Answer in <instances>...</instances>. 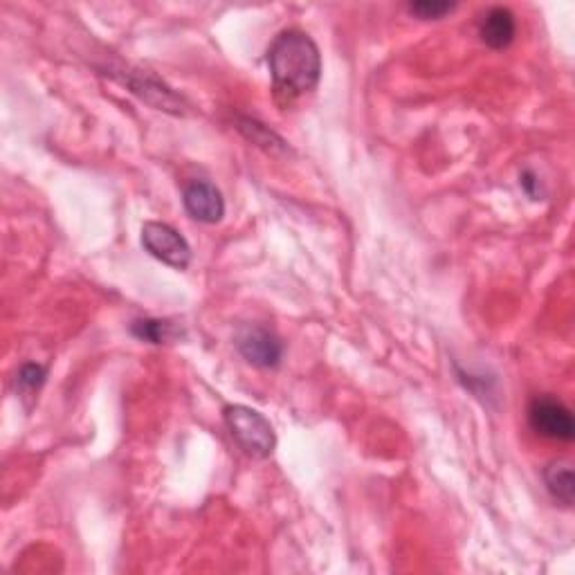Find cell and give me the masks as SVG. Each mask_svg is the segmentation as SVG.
I'll list each match as a JSON object with an SVG mask.
<instances>
[{
  "label": "cell",
  "mask_w": 575,
  "mask_h": 575,
  "mask_svg": "<svg viewBox=\"0 0 575 575\" xmlns=\"http://www.w3.org/2000/svg\"><path fill=\"white\" fill-rule=\"evenodd\" d=\"M481 41L492 50H504L513 43L517 34V23L515 16L508 7H492L486 12L479 27Z\"/></svg>",
  "instance_id": "obj_7"
},
{
  "label": "cell",
  "mask_w": 575,
  "mask_h": 575,
  "mask_svg": "<svg viewBox=\"0 0 575 575\" xmlns=\"http://www.w3.org/2000/svg\"><path fill=\"white\" fill-rule=\"evenodd\" d=\"M528 423H531L533 432L551 438V441L569 443L575 436L571 409L551 396H540L533 400L531 407H528Z\"/></svg>",
  "instance_id": "obj_4"
},
{
  "label": "cell",
  "mask_w": 575,
  "mask_h": 575,
  "mask_svg": "<svg viewBox=\"0 0 575 575\" xmlns=\"http://www.w3.org/2000/svg\"><path fill=\"white\" fill-rule=\"evenodd\" d=\"M185 209L187 214L198 223L214 225L225 216V200L216 185L207 180H196L185 189Z\"/></svg>",
  "instance_id": "obj_6"
},
{
  "label": "cell",
  "mask_w": 575,
  "mask_h": 575,
  "mask_svg": "<svg viewBox=\"0 0 575 575\" xmlns=\"http://www.w3.org/2000/svg\"><path fill=\"white\" fill-rule=\"evenodd\" d=\"M454 7V3H443V0H421V3L409 5V12L423 21H438V18L450 14Z\"/></svg>",
  "instance_id": "obj_11"
},
{
  "label": "cell",
  "mask_w": 575,
  "mask_h": 575,
  "mask_svg": "<svg viewBox=\"0 0 575 575\" xmlns=\"http://www.w3.org/2000/svg\"><path fill=\"white\" fill-rule=\"evenodd\" d=\"M519 185H522V189H524L526 194L531 196L533 200H540V198H542V182H540V178L535 176L533 171H524L522 176H519Z\"/></svg>",
  "instance_id": "obj_13"
},
{
  "label": "cell",
  "mask_w": 575,
  "mask_h": 575,
  "mask_svg": "<svg viewBox=\"0 0 575 575\" xmlns=\"http://www.w3.org/2000/svg\"><path fill=\"white\" fill-rule=\"evenodd\" d=\"M45 376H48V371L41 364H23L21 371H18V387L21 391H27V394H32V391H39L45 382Z\"/></svg>",
  "instance_id": "obj_12"
},
{
  "label": "cell",
  "mask_w": 575,
  "mask_h": 575,
  "mask_svg": "<svg viewBox=\"0 0 575 575\" xmlns=\"http://www.w3.org/2000/svg\"><path fill=\"white\" fill-rule=\"evenodd\" d=\"M223 421L241 450L252 459H266L275 452L277 436L268 418L257 409L245 405H227L223 409Z\"/></svg>",
  "instance_id": "obj_2"
},
{
  "label": "cell",
  "mask_w": 575,
  "mask_h": 575,
  "mask_svg": "<svg viewBox=\"0 0 575 575\" xmlns=\"http://www.w3.org/2000/svg\"><path fill=\"white\" fill-rule=\"evenodd\" d=\"M142 245L151 254L167 266L176 270H187L191 263V248L185 236L173 230L167 223H144L142 227Z\"/></svg>",
  "instance_id": "obj_3"
},
{
  "label": "cell",
  "mask_w": 575,
  "mask_h": 575,
  "mask_svg": "<svg viewBox=\"0 0 575 575\" xmlns=\"http://www.w3.org/2000/svg\"><path fill=\"white\" fill-rule=\"evenodd\" d=\"M236 349L250 362L252 367L259 369H275L284 358V344L279 337L263 326H250L236 337Z\"/></svg>",
  "instance_id": "obj_5"
},
{
  "label": "cell",
  "mask_w": 575,
  "mask_h": 575,
  "mask_svg": "<svg viewBox=\"0 0 575 575\" xmlns=\"http://www.w3.org/2000/svg\"><path fill=\"white\" fill-rule=\"evenodd\" d=\"M268 66L281 102H292L315 90L322 77V57L317 43L301 30H286L272 41Z\"/></svg>",
  "instance_id": "obj_1"
},
{
  "label": "cell",
  "mask_w": 575,
  "mask_h": 575,
  "mask_svg": "<svg viewBox=\"0 0 575 575\" xmlns=\"http://www.w3.org/2000/svg\"><path fill=\"white\" fill-rule=\"evenodd\" d=\"M239 129L248 135V138L254 142V144H259L263 146L266 151H286V142L279 138V135H275L272 131H268L266 126L259 124V122H254V120H241V126Z\"/></svg>",
  "instance_id": "obj_10"
},
{
  "label": "cell",
  "mask_w": 575,
  "mask_h": 575,
  "mask_svg": "<svg viewBox=\"0 0 575 575\" xmlns=\"http://www.w3.org/2000/svg\"><path fill=\"white\" fill-rule=\"evenodd\" d=\"M544 483L549 495L558 501V504L571 508L575 499V481H573V470L569 463H551L549 468L544 470Z\"/></svg>",
  "instance_id": "obj_8"
},
{
  "label": "cell",
  "mask_w": 575,
  "mask_h": 575,
  "mask_svg": "<svg viewBox=\"0 0 575 575\" xmlns=\"http://www.w3.org/2000/svg\"><path fill=\"white\" fill-rule=\"evenodd\" d=\"M131 331L138 340L151 344H164L178 337V328L171 322H162V319H140V322L133 324Z\"/></svg>",
  "instance_id": "obj_9"
}]
</instances>
